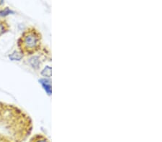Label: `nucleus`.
<instances>
[{
	"label": "nucleus",
	"instance_id": "obj_3",
	"mask_svg": "<svg viewBox=\"0 0 162 142\" xmlns=\"http://www.w3.org/2000/svg\"><path fill=\"white\" fill-rule=\"evenodd\" d=\"M40 83L41 84L44 90L48 95H51V81L47 78H42L39 80Z\"/></svg>",
	"mask_w": 162,
	"mask_h": 142
},
{
	"label": "nucleus",
	"instance_id": "obj_8",
	"mask_svg": "<svg viewBox=\"0 0 162 142\" xmlns=\"http://www.w3.org/2000/svg\"><path fill=\"white\" fill-rule=\"evenodd\" d=\"M12 13H14V11L12 9H9V7H5L0 10V16L1 17H5V16H8L10 14H12Z\"/></svg>",
	"mask_w": 162,
	"mask_h": 142
},
{
	"label": "nucleus",
	"instance_id": "obj_1",
	"mask_svg": "<svg viewBox=\"0 0 162 142\" xmlns=\"http://www.w3.org/2000/svg\"><path fill=\"white\" fill-rule=\"evenodd\" d=\"M18 50L24 55H35L42 49V35L35 27L27 28L17 40Z\"/></svg>",
	"mask_w": 162,
	"mask_h": 142
},
{
	"label": "nucleus",
	"instance_id": "obj_4",
	"mask_svg": "<svg viewBox=\"0 0 162 142\" xmlns=\"http://www.w3.org/2000/svg\"><path fill=\"white\" fill-rule=\"evenodd\" d=\"M9 29V25L7 21L4 19H1L0 20V37L7 32Z\"/></svg>",
	"mask_w": 162,
	"mask_h": 142
},
{
	"label": "nucleus",
	"instance_id": "obj_5",
	"mask_svg": "<svg viewBox=\"0 0 162 142\" xmlns=\"http://www.w3.org/2000/svg\"><path fill=\"white\" fill-rule=\"evenodd\" d=\"M30 142H50V141L46 136L38 133V134H36L35 136L33 137Z\"/></svg>",
	"mask_w": 162,
	"mask_h": 142
},
{
	"label": "nucleus",
	"instance_id": "obj_6",
	"mask_svg": "<svg viewBox=\"0 0 162 142\" xmlns=\"http://www.w3.org/2000/svg\"><path fill=\"white\" fill-rule=\"evenodd\" d=\"M23 55L19 50H15L9 55V58L12 61H20L22 59Z\"/></svg>",
	"mask_w": 162,
	"mask_h": 142
},
{
	"label": "nucleus",
	"instance_id": "obj_2",
	"mask_svg": "<svg viewBox=\"0 0 162 142\" xmlns=\"http://www.w3.org/2000/svg\"><path fill=\"white\" fill-rule=\"evenodd\" d=\"M46 59H51V53L48 49L43 48V55H33L30 56L29 59H28L27 62L29 65L34 69L35 70H39L41 65H42L43 62H44Z\"/></svg>",
	"mask_w": 162,
	"mask_h": 142
},
{
	"label": "nucleus",
	"instance_id": "obj_7",
	"mask_svg": "<svg viewBox=\"0 0 162 142\" xmlns=\"http://www.w3.org/2000/svg\"><path fill=\"white\" fill-rule=\"evenodd\" d=\"M41 75L45 77H51V67L50 66L47 65L44 67V69L41 72Z\"/></svg>",
	"mask_w": 162,
	"mask_h": 142
}]
</instances>
